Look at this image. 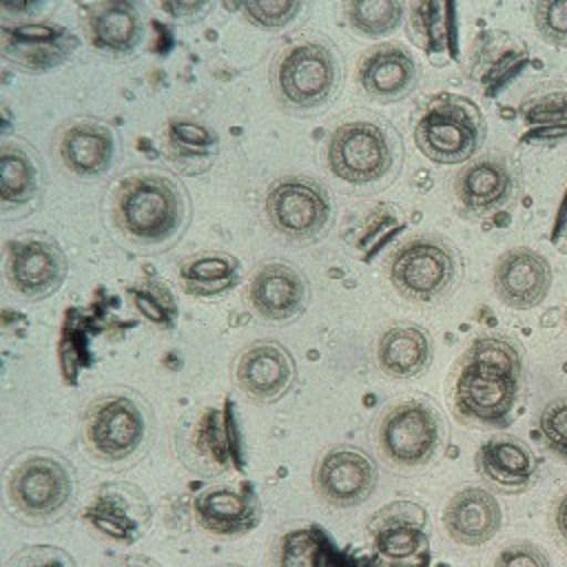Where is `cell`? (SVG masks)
Returning a JSON list of instances; mask_svg holds the SVG:
<instances>
[{"label":"cell","mask_w":567,"mask_h":567,"mask_svg":"<svg viewBox=\"0 0 567 567\" xmlns=\"http://www.w3.org/2000/svg\"><path fill=\"white\" fill-rule=\"evenodd\" d=\"M534 24L545 42L567 49V0L536 2Z\"/></svg>","instance_id":"obj_39"},{"label":"cell","mask_w":567,"mask_h":567,"mask_svg":"<svg viewBox=\"0 0 567 567\" xmlns=\"http://www.w3.org/2000/svg\"><path fill=\"white\" fill-rule=\"evenodd\" d=\"M146 430L144 410L126 394L100 396L84 414L86 447L106 463L131 458L142 447Z\"/></svg>","instance_id":"obj_9"},{"label":"cell","mask_w":567,"mask_h":567,"mask_svg":"<svg viewBox=\"0 0 567 567\" xmlns=\"http://www.w3.org/2000/svg\"><path fill=\"white\" fill-rule=\"evenodd\" d=\"M461 270L456 248L439 235H414L401 241L388 261L394 290L414 303H436L450 297Z\"/></svg>","instance_id":"obj_5"},{"label":"cell","mask_w":567,"mask_h":567,"mask_svg":"<svg viewBox=\"0 0 567 567\" xmlns=\"http://www.w3.org/2000/svg\"><path fill=\"white\" fill-rule=\"evenodd\" d=\"M492 284L505 306L529 310L547 297L551 288V266L545 255L518 246L496 259Z\"/></svg>","instance_id":"obj_15"},{"label":"cell","mask_w":567,"mask_h":567,"mask_svg":"<svg viewBox=\"0 0 567 567\" xmlns=\"http://www.w3.org/2000/svg\"><path fill=\"white\" fill-rule=\"evenodd\" d=\"M301 2L297 0H250L241 4V11L248 22L264 29H279L288 24L299 11Z\"/></svg>","instance_id":"obj_38"},{"label":"cell","mask_w":567,"mask_h":567,"mask_svg":"<svg viewBox=\"0 0 567 567\" xmlns=\"http://www.w3.org/2000/svg\"><path fill=\"white\" fill-rule=\"evenodd\" d=\"M503 514L496 496L483 487L458 489L443 509V525L458 545L476 547L487 543L501 527Z\"/></svg>","instance_id":"obj_22"},{"label":"cell","mask_w":567,"mask_h":567,"mask_svg":"<svg viewBox=\"0 0 567 567\" xmlns=\"http://www.w3.org/2000/svg\"><path fill=\"white\" fill-rule=\"evenodd\" d=\"M168 146L173 148L175 157L208 159L217 146V135L204 124L177 120L168 124Z\"/></svg>","instance_id":"obj_36"},{"label":"cell","mask_w":567,"mask_h":567,"mask_svg":"<svg viewBox=\"0 0 567 567\" xmlns=\"http://www.w3.org/2000/svg\"><path fill=\"white\" fill-rule=\"evenodd\" d=\"M549 241L558 252L567 255V188H565V195L560 199V206H558V213H556V219H554V226H551Z\"/></svg>","instance_id":"obj_42"},{"label":"cell","mask_w":567,"mask_h":567,"mask_svg":"<svg viewBox=\"0 0 567 567\" xmlns=\"http://www.w3.org/2000/svg\"><path fill=\"white\" fill-rule=\"evenodd\" d=\"M235 279H237V261L217 252L190 257L179 268V281L188 295H199V297L219 295L233 288Z\"/></svg>","instance_id":"obj_31"},{"label":"cell","mask_w":567,"mask_h":567,"mask_svg":"<svg viewBox=\"0 0 567 567\" xmlns=\"http://www.w3.org/2000/svg\"><path fill=\"white\" fill-rule=\"evenodd\" d=\"M264 210L268 224L279 235L295 241H308L323 233L332 206L321 182L306 175H286L270 184Z\"/></svg>","instance_id":"obj_8"},{"label":"cell","mask_w":567,"mask_h":567,"mask_svg":"<svg viewBox=\"0 0 567 567\" xmlns=\"http://www.w3.org/2000/svg\"><path fill=\"white\" fill-rule=\"evenodd\" d=\"M7 567H75V563L60 547L35 545L20 549Z\"/></svg>","instance_id":"obj_41"},{"label":"cell","mask_w":567,"mask_h":567,"mask_svg":"<svg viewBox=\"0 0 567 567\" xmlns=\"http://www.w3.org/2000/svg\"><path fill=\"white\" fill-rule=\"evenodd\" d=\"M518 166L505 153H485L467 162L454 177V195L467 217L501 213L518 193Z\"/></svg>","instance_id":"obj_11"},{"label":"cell","mask_w":567,"mask_h":567,"mask_svg":"<svg viewBox=\"0 0 567 567\" xmlns=\"http://www.w3.org/2000/svg\"><path fill=\"white\" fill-rule=\"evenodd\" d=\"M525 126L523 142H565L567 140V86H545L527 95L518 106Z\"/></svg>","instance_id":"obj_28"},{"label":"cell","mask_w":567,"mask_h":567,"mask_svg":"<svg viewBox=\"0 0 567 567\" xmlns=\"http://www.w3.org/2000/svg\"><path fill=\"white\" fill-rule=\"evenodd\" d=\"M89 40L104 53L126 55L142 40V20L137 9L124 0H106L89 7L84 18Z\"/></svg>","instance_id":"obj_26"},{"label":"cell","mask_w":567,"mask_h":567,"mask_svg":"<svg viewBox=\"0 0 567 567\" xmlns=\"http://www.w3.org/2000/svg\"><path fill=\"white\" fill-rule=\"evenodd\" d=\"M538 432L545 445L567 461V396L554 399L540 410Z\"/></svg>","instance_id":"obj_37"},{"label":"cell","mask_w":567,"mask_h":567,"mask_svg":"<svg viewBox=\"0 0 567 567\" xmlns=\"http://www.w3.org/2000/svg\"><path fill=\"white\" fill-rule=\"evenodd\" d=\"M476 470L503 492H523L536 481V456L516 436H489L476 452Z\"/></svg>","instance_id":"obj_23"},{"label":"cell","mask_w":567,"mask_h":567,"mask_svg":"<svg viewBox=\"0 0 567 567\" xmlns=\"http://www.w3.org/2000/svg\"><path fill=\"white\" fill-rule=\"evenodd\" d=\"M193 447L199 456V463H208L210 470H224L228 467V450L230 443L226 439V427L219 421V414L215 410L204 412V416L197 421L193 430Z\"/></svg>","instance_id":"obj_34"},{"label":"cell","mask_w":567,"mask_h":567,"mask_svg":"<svg viewBox=\"0 0 567 567\" xmlns=\"http://www.w3.org/2000/svg\"><path fill=\"white\" fill-rule=\"evenodd\" d=\"M62 166L82 179L106 173L115 155V137L106 124L80 120L66 124L55 142Z\"/></svg>","instance_id":"obj_21"},{"label":"cell","mask_w":567,"mask_h":567,"mask_svg":"<svg viewBox=\"0 0 567 567\" xmlns=\"http://www.w3.org/2000/svg\"><path fill=\"white\" fill-rule=\"evenodd\" d=\"M272 93L288 111L306 113L321 109L339 86V60L321 38L288 42L270 66Z\"/></svg>","instance_id":"obj_3"},{"label":"cell","mask_w":567,"mask_h":567,"mask_svg":"<svg viewBox=\"0 0 567 567\" xmlns=\"http://www.w3.org/2000/svg\"><path fill=\"white\" fill-rule=\"evenodd\" d=\"M2 55L27 69L40 73L62 64L78 47L75 35L58 24H18L2 27Z\"/></svg>","instance_id":"obj_18"},{"label":"cell","mask_w":567,"mask_h":567,"mask_svg":"<svg viewBox=\"0 0 567 567\" xmlns=\"http://www.w3.org/2000/svg\"><path fill=\"white\" fill-rule=\"evenodd\" d=\"M363 93L377 102H394L410 95L419 84V66L401 44L385 42L368 49L357 64Z\"/></svg>","instance_id":"obj_17"},{"label":"cell","mask_w":567,"mask_h":567,"mask_svg":"<svg viewBox=\"0 0 567 567\" xmlns=\"http://www.w3.org/2000/svg\"><path fill=\"white\" fill-rule=\"evenodd\" d=\"M4 275L13 292L40 299L60 288L66 277V259L47 239H20L7 246Z\"/></svg>","instance_id":"obj_14"},{"label":"cell","mask_w":567,"mask_h":567,"mask_svg":"<svg viewBox=\"0 0 567 567\" xmlns=\"http://www.w3.org/2000/svg\"><path fill=\"white\" fill-rule=\"evenodd\" d=\"M328 168L352 186L385 179L399 159V144L390 128L374 120L341 122L328 137Z\"/></svg>","instance_id":"obj_6"},{"label":"cell","mask_w":567,"mask_h":567,"mask_svg":"<svg viewBox=\"0 0 567 567\" xmlns=\"http://www.w3.org/2000/svg\"><path fill=\"white\" fill-rule=\"evenodd\" d=\"M485 133L481 109L454 93L427 100L414 122V144L434 164H467L485 142Z\"/></svg>","instance_id":"obj_4"},{"label":"cell","mask_w":567,"mask_h":567,"mask_svg":"<svg viewBox=\"0 0 567 567\" xmlns=\"http://www.w3.org/2000/svg\"><path fill=\"white\" fill-rule=\"evenodd\" d=\"M343 9L354 31L379 38L399 27L405 7L403 2H396V0H357V2H346Z\"/></svg>","instance_id":"obj_33"},{"label":"cell","mask_w":567,"mask_h":567,"mask_svg":"<svg viewBox=\"0 0 567 567\" xmlns=\"http://www.w3.org/2000/svg\"><path fill=\"white\" fill-rule=\"evenodd\" d=\"M120 567H146V565H120Z\"/></svg>","instance_id":"obj_44"},{"label":"cell","mask_w":567,"mask_h":567,"mask_svg":"<svg viewBox=\"0 0 567 567\" xmlns=\"http://www.w3.org/2000/svg\"><path fill=\"white\" fill-rule=\"evenodd\" d=\"M525 385L523 350L505 334L476 337L452 381V412L470 427H505Z\"/></svg>","instance_id":"obj_1"},{"label":"cell","mask_w":567,"mask_h":567,"mask_svg":"<svg viewBox=\"0 0 567 567\" xmlns=\"http://www.w3.org/2000/svg\"><path fill=\"white\" fill-rule=\"evenodd\" d=\"M565 323H567V308H565Z\"/></svg>","instance_id":"obj_45"},{"label":"cell","mask_w":567,"mask_h":567,"mask_svg":"<svg viewBox=\"0 0 567 567\" xmlns=\"http://www.w3.org/2000/svg\"><path fill=\"white\" fill-rule=\"evenodd\" d=\"M113 221L117 230L135 244H166L184 228V190L177 182L159 173L131 175L115 188Z\"/></svg>","instance_id":"obj_2"},{"label":"cell","mask_w":567,"mask_h":567,"mask_svg":"<svg viewBox=\"0 0 567 567\" xmlns=\"http://www.w3.org/2000/svg\"><path fill=\"white\" fill-rule=\"evenodd\" d=\"M252 310L272 323H284L303 312L308 299L306 277L284 261L261 264L246 290Z\"/></svg>","instance_id":"obj_16"},{"label":"cell","mask_w":567,"mask_h":567,"mask_svg":"<svg viewBox=\"0 0 567 567\" xmlns=\"http://www.w3.org/2000/svg\"><path fill=\"white\" fill-rule=\"evenodd\" d=\"M40 186V171L33 155L18 142H4L0 148V197L9 204L33 199Z\"/></svg>","instance_id":"obj_30"},{"label":"cell","mask_w":567,"mask_h":567,"mask_svg":"<svg viewBox=\"0 0 567 567\" xmlns=\"http://www.w3.org/2000/svg\"><path fill=\"white\" fill-rule=\"evenodd\" d=\"M554 523H556V532L560 536V540L567 545V494L558 501L556 512H554Z\"/></svg>","instance_id":"obj_43"},{"label":"cell","mask_w":567,"mask_h":567,"mask_svg":"<svg viewBox=\"0 0 567 567\" xmlns=\"http://www.w3.org/2000/svg\"><path fill=\"white\" fill-rule=\"evenodd\" d=\"M443 436V416L423 399L392 403L377 423V445L383 458L399 467H419L432 461Z\"/></svg>","instance_id":"obj_7"},{"label":"cell","mask_w":567,"mask_h":567,"mask_svg":"<svg viewBox=\"0 0 567 567\" xmlns=\"http://www.w3.org/2000/svg\"><path fill=\"white\" fill-rule=\"evenodd\" d=\"M277 567H330L328 540L321 529H290L279 538Z\"/></svg>","instance_id":"obj_32"},{"label":"cell","mask_w":567,"mask_h":567,"mask_svg":"<svg viewBox=\"0 0 567 567\" xmlns=\"http://www.w3.org/2000/svg\"><path fill=\"white\" fill-rule=\"evenodd\" d=\"M374 461L354 445L330 447L315 465V492L334 507H354L368 501L377 487Z\"/></svg>","instance_id":"obj_13"},{"label":"cell","mask_w":567,"mask_h":567,"mask_svg":"<svg viewBox=\"0 0 567 567\" xmlns=\"http://www.w3.org/2000/svg\"><path fill=\"white\" fill-rule=\"evenodd\" d=\"M292 377V357L277 341L250 343L241 350L235 363V381L239 390L259 403L279 399L290 388Z\"/></svg>","instance_id":"obj_19"},{"label":"cell","mask_w":567,"mask_h":567,"mask_svg":"<svg viewBox=\"0 0 567 567\" xmlns=\"http://www.w3.org/2000/svg\"><path fill=\"white\" fill-rule=\"evenodd\" d=\"M529 64L527 47L505 33L487 31L476 40L472 53V78L483 86L485 95H496Z\"/></svg>","instance_id":"obj_24"},{"label":"cell","mask_w":567,"mask_h":567,"mask_svg":"<svg viewBox=\"0 0 567 567\" xmlns=\"http://www.w3.org/2000/svg\"><path fill=\"white\" fill-rule=\"evenodd\" d=\"M193 514L215 536H241L259 523V503L244 487L213 485L193 498Z\"/></svg>","instance_id":"obj_20"},{"label":"cell","mask_w":567,"mask_h":567,"mask_svg":"<svg viewBox=\"0 0 567 567\" xmlns=\"http://www.w3.org/2000/svg\"><path fill=\"white\" fill-rule=\"evenodd\" d=\"M372 547L390 567L427 565V516L414 503H392L379 509L368 525Z\"/></svg>","instance_id":"obj_12"},{"label":"cell","mask_w":567,"mask_h":567,"mask_svg":"<svg viewBox=\"0 0 567 567\" xmlns=\"http://www.w3.org/2000/svg\"><path fill=\"white\" fill-rule=\"evenodd\" d=\"M494 567H551V563L538 545L518 540V543L505 545L498 551Z\"/></svg>","instance_id":"obj_40"},{"label":"cell","mask_w":567,"mask_h":567,"mask_svg":"<svg viewBox=\"0 0 567 567\" xmlns=\"http://www.w3.org/2000/svg\"><path fill=\"white\" fill-rule=\"evenodd\" d=\"M432 359L430 332L414 323H394L377 341L379 370L390 379H414Z\"/></svg>","instance_id":"obj_25"},{"label":"cell","mask_w":567,"mask_h":567,"mask_svg":"<svg viewBox=\"0 0 567 567\" xmlns=\"http://www.w3.org/2000/svg\"><path fill=\"white\" fill-rule=\"evenodd\" d=\"M128 295H131L133 306L137 308V312L146 321H151L155 326H162V328L173 326L177 308H175L171 290L162 281L159 284L157 281H144V284L131 286Z\"/></svg>","instance_id":"obj_35"},{"label":"cell","mask_w":567,"mask_h":567,"mask_svg":"<svg viewBox=\"0 0 567 567\" xmlns=\"http://www.w3.org/2000/svg\"><path fill=\"white\" fill-rule=\"evenodd\" d=\"M86 520H91L100 532L117 540H135L144 534L148 520V505L144 494L135 487H106L104 494H97L95 503L86 507Z\"/></svg>","instance_id":"obj_27"},{"label":"cell","mask_w":567,"mask_h":567,"mask_svg":"<svg viewBox=\"0 0 567 567\" xmlns=\"http://www.w3.org/2000/svg\"><path fill=\"white\" fill-rule=\"evenodd\" d=\"M11 505L29 520L58 516L73 496V478L66 465L51 454L24 456L9 474Z\"/></svg>","instance_id":"obj_10"},{"label":"cell","mask_w":567,"mask_h":567,"mask_svg":"<svg viewBox=\"0 0 567 567\" xmlns=\"http://www.w3.org/2000/svg\"><path fill=\"white\" fill-rule=\"evenodd\" d=\"M410 31L414 42L430 55L456 53L454 4L414 2L410 7Z\"/></svg>","instance_id":"obj_29"}]
</instances>
